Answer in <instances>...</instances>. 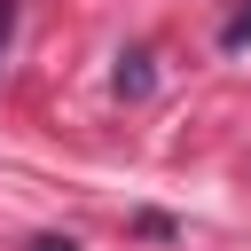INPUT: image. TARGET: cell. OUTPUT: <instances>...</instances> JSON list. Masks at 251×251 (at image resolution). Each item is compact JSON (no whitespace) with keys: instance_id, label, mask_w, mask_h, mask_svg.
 I'll return each mask as SVG.
<instances>
[{"instance_id":"6da1fadb","label":"cell","mask_w":251,"mask_h":251,"mask_svg":"<svg viewBox=\"0 0 251 251\" xmlns=\"http://www.w3.org/2000/svg\"><path fill=\"white\" fill-rule=\"evenodd\" d=\"M149 86H157V71H149V47H133V55H118V94H133V102H141Z\"/></svg>"},{"instance_id":"277c9868","label":"cell","mask_w":251,"mask_h":251,"mask_svg":"<svg viewBox=\"0 0 251 251\" xmlns=\"http://www.w3.org/2000/svg\"><path fill=\"white\" fill-rule=\"evenodd\" d=\"M8 31H16V0H0V55H8Z\"/></svg>"},{"instance_id":"7a4b0ae2","label":"cell","mask_w":251,"mask_h":251,"mask_svg":"<svg viewBox=\"0 0 251 251\" xmlns=\"http://www.w3.org/2000/svg\"><path fill=\"white\" fill-rule=\"evenodd\" d=\"M220 47H227V55H235V47H251V8H235V16L220 24Z\"/></svg>"},{"instance_id":"3957f363","label":"cell","mask_w":251,"mask_h":251,"mask_svg":"<svg viewBox=\"0 0 251 251\" xmlns=\"http://www.w3.org/2000/svg\"><path fill=\"white\" fill-rule=\"evenodd\" d=\"M31 251H78L71 235H31Z\"/></svg>"}]
</instances>
